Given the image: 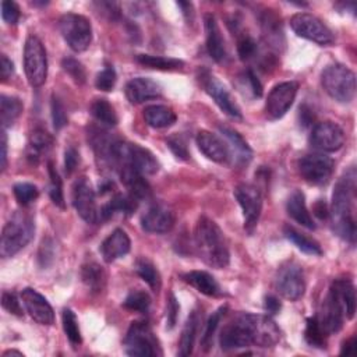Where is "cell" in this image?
<instances>
[{"label": "cell", "mask_w": 357, "mask_h": 357, "mask_svg": "<svg viewBox=\"0 0 357 357\" xmlns=\"http://www.w3.org/2000/svg\"><path fill=\"white\" fill-rule=\"evenodd\" d=\"M124 93H126L127 99L130 100V103L138 105V103H144L151 99L160 98L162 86L152 78L137 77V78L130 79L126 84Z\"/></svg>", "instance_id": "44dd1931"}, {"label": "cell", "mask_w": 357, "mask_h": 357, "mask_svg": "<svg viewBox=\"0 0 357 357\" xmlns=\"http://www.w3.org/2000/svg\"><path fill=\"white\" fill-rule=\"evenodd\" d=\"M245 79H247V82H248V85H250V89H251L252 95H254L255 98L262 96V85H261L259 79L257 78V75H255L251 70H248V71H247V74H245Z\"/></svg>", "instance_id": "680465c9"}, {"label": "cell", "mask_w": 357, "mask_h": 357, "mask_svg": "<svg viewBox=\"0 0 357 357\" xmlns=\"http://www.w3.org/2000/svg\"><path fill=\"white\" fill-rule=\"evenodd\" d=\"M1 305H3V308L6 311H8L13 315L22 317V314H24L21 303H20L17 294L13 293V291H3V294H1Z\"/></svg>", "instance_id": "db71d44e"}, {"label": "cell", "mask_w": 357, "mask_h": 357, "mask_svg": "<svg viewBox=\"0 0 357 357\" xmlns=\"http://www.w3.org/2000/svg\"><path fill=\"white\" fill-rule=\"evenodd\" d=\"M123 305L130 311L145 314L151 307V297L146 291L137 289L127 294L126 300L123 301Z\"/></svg>", "instance_id": "7bdbcfd3"}, {"label": "cell", "mask_w": 357, "mask_h": 357, "mask_svg": "<svg viewBox=\"0 0 357 357\" xmlns=\"http://www.w3.org/2000/svg\"><path fill=\"white\" fill-rule=\"evenodd\" d=\"M234 197L243 211L244 229L248 234H252L261 216L262 195L258 187L243 183L234 188Z\"/></svg>", "instance_id": "9c48e42d"}, {"label": "cell", "mask_w": 357, "mask_h": 357, "mask_svg": "<svg viewBox=\"0 0 357 357\" xmlns=\"http://www.w3.org/2000/svg\"><path fill=\"white\" fill-rule=\"evenodd\" d=\"M202 86L225 114L233 119H241L240 107L237 106V103L234 102L230 92L226 89V86L216 77L206 73L202 77Z\"/></svg>", "instance_id": "e0dca14e"}, {"label": "cell", "mask_w": 357, "mask_h": 357, "mask_svg": "<svg viewBox=\"0 0 357 357\" xmlns=\"http://www.w3.org/2000/svg\"><path fill=\"white\" fill-rule=\"evenodd\" d=\"M53 146V137L42 130V128H36L31 132L29 137V144H28V158L31 160H36L40 153L47 152L50 148Z\"/></svg>", "instance_id": "8d00e7d4"}, {"label": "cell", "mask_w": 357, "mask_h": 357, "mask_svg": "<svg viewBox=\"0 0 357 357\" xmlns=\"http://www.w3.org/2000/svg\"><path fill=\"white\" fill-rule=\"evenodd\" d=\"M59 29L68 47L77 53L86 50L92 42L91 21L81 14L67 13L61 15Z\"/></svg>", "instance_id": "5b68a950"}, {"label": "cell", "mask_w": 357, "mask_h": 357, "mask_svg": "<svg viewBox=\"0 0 357 357\" xmlns=\"http://www.w3.org/2000/svg\"><path fill=\"white\" fill-rule=\"evenodd\" d=\"M290 26L297 36L321 46H329L335 42L332 31L318 17L310 13H296L290 18Z\"/></svg>", "instance_id": "52a82bcc"}, {"label": "cell", "mask_w": 357, "mask_h": 357, "mask_svg": "<svg viewBox=\"0 0 357 357\" xmlns=\"http://www.w3.org/2000/svg\"><path fill=\"white\" fill-rule=\"evenodd\" d=\"M135 271L138 273V276L148 283V286L158 293L160 290L162 286V279H160V273L159 271L155 268V265L146 259V258H139L135 264Z\"/></svg>", "instance_id": "f35d334b"}, {"label": "cell", "mask_w": 357, "mask_h": 357, "mask_svg": "<svg viewBox=\"0 0 357 357\" xmlns=\"http://www.w3.org/2000/svg\"><path fill=\"white\" fill-rule=\"evenodd\" d=\"M116 81H117V75H116V71L112 66H106L95 78V86L99 89V91H105V92H109L114 88L116 85Z\"/></svg>", "instance_id": "7dc6e473"}, {"label": "cell", "mask_w": 357, "mask_h": 357, "mask_svg": "<svg viewBox=\"0 0 357 357\" xmlns=\"http://www.w3.org/2000/svg\"><path fill=\"white\" fill-rule=\"evenodd\" d=\"M91 114L103 126L114 127L119 121L114 107L106 99H96L91 105Z\"/></svg>", "instance_id": "74e56055"}, {"label": "cell", "mask_w": 357, "mask_h": 357, "mask_svg": "<svg viewBox=\"0 0 357 357\" xmlns=\"http://www.w3.org/2000/svg\"><path fill=\"white\" fill-rule=\"evenodd\" d=\"M237 53L241 60H248L257 53V43L250 35H241L237 40Z\"/></svg>", "instance_id": "f907efd6"}, {"label": "cell", "mask_w": 357, "mask_h": 357, "mask_svg": "<svg viewBox=\"0 0 357 357\" xmlns=\"http://www.w3.org/2000/svg\"><path fill=\"white\" fill-rule=\"evenodd\" d=\"M35 223L32 218L24 212H17L4 225L0 238V255L3 258L14 257L33 237Z\"/></svg>", "instance_id": "3957f363"}, {"label": "cell", "mask_w": 357, "mask_h": 357, "mask_svg": "<svg viewBox=\"0 0 357 357\" xmlns=\"http://www.w3.org/2000/svg\"><path fill=\"white\" fill-rule=\"evenodd\" d=\"M223 312H225V308L222 307V308H219L218 311H215V312L209 317V319H208V322H206V325H205L202 337H201V347H202L204 351H208V350L212 347L213 335H215V332H216V329H218V326H219V322H220V319H222Z\"/></svg>", "instance_id": "f6af8a7d"}, {"label": "cell", "mask_w": 357, "mask_h": 357, "mask_svg": "<svg viewBox=\"0 0 357 357\" xmlns=\"http://www.w3.org/2000/svg\"><path fill=\"white\" fill-rule=\"evenodd\" d=\"M219 343L222 350H234L241 347H248L252 344V339L247 324L244 322L241 314L230 324H227L219 336Z\"/></svg>", "instance_id": "ac0fdd59"}, {"label": "cell", "mask_w": 357, "mask_h": 357, "mask_svg": "<svg viewBox=\"0 0 357 357\" xmlns=\"http://www.w3.org/2000/svg\"><path fill=\"white\" fill-rule=\"evenodd\" d=\"M250 331L252 344L259 347H272L280 340V329L269 315L241 314Z\"/></svg>", "instance_id": "7c38bea8"}, {"label": "cell", "mask_w": 357, "mask_h": 357, "mask_svg": "<svg viewBox=\"0 0 357 357\" xmlns=\"http://www.w3.org/2000/svg\"><path fill=\"white\" fill-rule=\"evenodd\" d=\"M331 290L335 293L337 301L340 303L344 317L351 319L356 312V290L353 282L346 278H339L333 280Z\"/></svg>", "instance_id": "484cf974"}, {"label": "cell", "mask_w": 357, "mask_h": 357, "mask_svg": "<svg viewBox=\"0 0 357 357\" xmlns=\"http://www.w3.org/2000/svg\"><path fill=\"white\" fill-rule=\"evenodd\" d=\"M1 17L7 24L15 25L20 20V8H18L17 3H14L11 0L1 1Z\"/></svg>", "instance_id": "11a10c76"}, {"label": "cell", "mask_w": 357, "mask_h": 357, "mask_svg": "<svg viewBox=\"0 0 357 357\" xmlns=\"http://www.w3.org/2000/svg\"><path fill=\"white\" fill-rule=\"evenodd\" d=\"M138 201L131 197L130 194H116L112 197V199L102 206L99 211V218L102 219H109L113 216L116 212H121L126 215H130L135 211Z\"/></svg>", "instance_id": "1f68e13d"}, {"label": "cell", "mask_w": 357, "mask_h": 357, "mask_svg": "<svg viewBox=\"0 0 357 357\" xmlns=\"http://www.w3.org/2000/svg\"><path fill=\"white\" fill-rule=\"evenodd\" d=\"M354 346H356V339L354 337H350L349 340H346L342 346V350H340V354H351L354 351Z\"/></svg>", "instance_id": "e7e4bbea"}, {"label": "cell", "mask_w": 357, "mask_h": 357, "mask_svg": "<svg viewBox=\"0 0 357 357\" xmlns=\"http://www.w3.org/2000/svg\"><path fill=\"white\" fill-rule=\"evenodd\" d=\"M52 120H53V127L56 130H61L68 120L63 103L56 96H52Z\"/></svg>", "instance_id": "f5cc1de1"}, {"label": "cell", "mask_w": 357, "mask_h": 357, "mask_svg": "<svg viewBox=\"0 0 357 357\" xmlns=\"http://www.w3.org/2000/svg\"><path fill=\"white\" fill-rule=\"evenodd\" d=\"M141 226L148 233L162 234L174 226V213L162 204H155L146 209L141 218Z\"/></svg>", "instance_id": "d6986e66"}, {"label": "cell", "mask_w": 357, "mask_h": 357, "mask_svg": "<svg viewBox=\"0 0 357 357\" xmlns=\"http://www.w3.org/2000/svg\"><path fill=\"white\" fill-rule=\"evenodd\" d=\"M321 84L325 92L340 103H349L356 95V75L354 73L339 63L329 64L321 74Z\"/></svg>", "instance_id": "277c9868"}, {"label": "cell", "mask_w": 357, "mask_h": 357, "mask_svg": "<svg viewBox=\"0 0 357 357\" xmlns=\"http://www.w3.org/2000/svg\"><path fill=\"white\" fill-rule=\"evenodd\" d=\"M7 166V135L4 128L1 130V170Z\"/></svg>", "instance_id": "6125c7cd"}, {"label": "cell", "mask_w": 357, "mask_h": 357, "mask_svg": "<svg viewBox=\"0 0 357 357\" xmlns=\"http://www.w3.org/2000/svg\"><path fill=\"white\" fill-rule=\"evenodd\" d=\"M194 241L198 257L215 269H223L230 262V254L225 233L216 222L208 216H201L195 225Z\"/></svg>", "instance_id": "7a4b0ae2"}, {"label": "cell", "mask_w": 357, "mask_h": 357, "mask_svg": "<svg viewBox=\"0 0 357 357\" xmlns=\"http://www.w3.org/2000/svg\"><path fill=\"white\" fill-rule=\"evenodd\" d=\"M78 163H79V153H78V151L74 146H68L66 149V153H64L66 172L68 174H71L75 170V167L78 166Z\"/></svg>", "instance_id": "6f0895ef"}, {"label": "cell", "mask_w": 357, "mask_h": 357, "mask_svg": "<svg viewBox=\"0 0 357 357\" xmlns=\"http://www.w3.org/2000/svg\"><path fill=\"white\" fill-rule=\"evenodd\" d=\"M286 211L289 213V216L296 220L297 223H300L301 226L314 230L315 229V223L312 220V216L310 215L307 205H305V197L300 190H294L286 202Z\"/></svg>", "instance_id": "4316f807"}, {"label": "cell", "mask_w": 357, "mask_h": 357, "mask_svg": "<svg viewBox=\"0 0 357 357\" xmlns=\"http://www.w3.org/2000/svg\"><path fill=\"white\" fill-rule=\"evenodd\" d=\"M144 120L152 128H166L176 123L174 110L165 105H149L144 109Z\"/></svg>", "instance_id": "f546056e"}, {"label": "cell", "mask_w": 357, "mask_h": 357, "mask_svg": "<svg viewBox=\"0 0 357 357\" xmlns=\"http://www.w3.org/2000/svg\"><path fill=\"white\" fill-rule=\"evenodd\" d=\"M283 233L287 237V240H290L303 252L310 254V255H322V248H321L319 243L317 240L305 236L304 233H300L293 226H284Z\"/></svg>", "instance_id": "d6a6232c"}, {"label": "cell", "mask_w": 357, "mask_h": 357, "mask_svg": "<svg viewBox=\"0 0 357 357\" xmlns=\"http://www.w3.org/2000/svg\"><path fill=\"white\" fill-rule=\"evenodd\" d=\"M61 319H63L64 333H66L67 339L70 340V343L74 347L79 346L82 343V337H81V332H79V326H78V319H77L75 314L70 308H64L63 314H61Z\"/></svg>", "instance_id": "b9f144b4"}, {"label": "cell", "mask_w": 357, "mask_h": 357, "mask_svg": "<svg viewBox=\"0 0 357 357\" xmlns=\"http://www.w3.org/2000/svg\"><path fill=\"white\" fill-rule=\"evenodd\" d=\"M181 279L205 296L218 297L222 293L216 279L205 271H190L181 275Z\"/></svg>", "instance_id": "f1b7e54d"}, {"label": "cell", "mask_w": 357, "mask_h": 357, "mask_svg": "<svg viewBox=\"0 0 357 357\" xmlns=\"http://www.w3.org/2000/svg\"><path fill=\"white\" fill-rule=\"evenodd\" d=\"M21 298L26 312L35 322L47 326L54 324V311L39 291L32 287H26L21 291Z\"/></svg>", "instance_id": "2e32d148"}, {"label": "cell", "mask_w": 357, "mask_h": 357, "mask_svg": "<svg viewBox=\"0 0 357 357\" xmlns=\"http://www.w3.org/2000/svg\"><path fill=\"white\" fill-rule=\"evenodd\" d=\"M177 315H178V304L173 293L169 294L167 298V305H166V328L173 329L176 322H177Z\"/></svg>", "instance_id": "9f6ffc18"}, {"label": "cell", "mask_w": 357, "mask_h": 357, "mask_svg": "<svg viewBox=\"0 0 357 357\" xmlns=\"http://www.w3.org/2000/svg\"><path fill=\"white\" fill-rule=\"evenodd\" d=\"M219 132L223 137V141L227 145L230 159L237 166L248 165V162L252 158V151L247 141L233 128L227 126H219Z\"/></svg>", "instance_id": "7402d4cb"}, {"label": "cell", "mask_w": 357, "mask_h": 357, "mask_svg": "<svg viewBox=\"0 0 357 357\" xmlns=\"http://www.w3.org/2000/svg\"><path fill=\"white\" fill-rule=\"evenodd\" d=\"M61 66H63V70H64L77 84H84V82H85V78H86L85 68H84V66H82L78 60L71 59V57H66V59H63Z\"/></svg>", "instance_id": "c3c4849f"}, {"label": "cell", "mask_w": 357, "mask_h": 357, "mask_svg": "<svg viewBox=\"0 0 357 357\" xmlns=\"http://www.w3.org/2000/svg\"><path fill=\"white\" fill-rule=\"evenodd\" d=\"M117 172L120 174L123 184L128 190V194L134 197L138 202L146 199L151 195V187L142 174L130 167H121Z\"/></svg>", "instance_id": "83f0119b"}, {"label": "cell", "mask_w": 357, "mask_h": 357, "mask_svg": "<svg viewBox=\"0 0 357 357\" xmlns=\"http://www.w3.org/2000/svg\"><path fill=\"white\" fill-rule=\"evenodd\" d=\"M81 279L92 291H102L106 284V273L105 269L96 262H88L82 265Z\"/></svg>", "instance_id": "836d02e7"}, {"label": "cell", "mask_w": 357, "mask_h": 357, "mask_svg": "<svg viewBox=\"0 0 357 357\" xmlns=\"http://www.w3.org/2000/svg\"><path fill=\"white\" fill-rule=\"evenodd\" d=\"M131 247L128 234L123 229H114L100 244V254L106 262L124 257Z\"/></svg>", "instance_id": "cb8c5ba5"}, {"label": "cell", "mask_w": 357, "mask_h": 357, "mask_svg": "<svg viewBox=\"0 0 357 357\" xmlns=\"http://www.w3.org/2000/svg\"><path fill=\"white\" fill-rule=\"evenodd\" d=\"M199 321L201 319H199L198 311H192L188 315V318H187V321L184 324V328L181 331L180 342H178V351H177V354L180 357H187V356H190L192 353Z\"/></svg>", "instance_id": "4dcf8cb0"}, {"label": "cell", "mask_w": 357, "mask_h": 357, "mask_svg": "<svg viewBox=\"0 0 357 357\" xmlns=\"http://www.w3.org/2000/svg\"><path fill=\"white\" fill-rule=\"evenodd\" d=\"M321 326L324 328L325 333L329 336L331 333H336L342 329L343 326V318H344V312L343 308L340 305V303L337 301L335 293L329 289L319 314L317 315Z\"/></svg>", "instance_id": "ffe728a7"}, {"label": "cell", "mask_w": 357, "mask_h": 357, "mask_svg": "<svg viewBox=\"0 0 357 357\" xmlns=\"http://www.w3.org/2000/svg\"><path fill=\"white\" fill-rule=\"evenodd\" d=\"M335 162L324 153H310L298 160V173L312 185L326 184L333 173Z\"/></svg>", "instance_id": "30bf717a"}, {"label": "cell", "mask_w": 357, "mask_h": 357, "mask_svg": "<svg viewBox=\"0 0 357 357\" xmlns=\"http://www.w3.org/2000/svg\"><path fill=\"white\" fill-rule=\"evenodd\" d=\"M167 146L177 159H181V160L188 159L190 152H188V148H187V142L184 141V138L181 135L169 137L167 138Z\"/></svg>", "instance_id": "816d5d0a"}, {"label": "cell", "mask_w": 357, "mask_h": 357, "mask_svg": "<svg viewBox=\"0 0 357 357\" xmlns=\"http://www.w3.org/2000/svg\"><path fill=\"white\" fill-rule=\"evenodd\" d=\"M54 259V243L52 238H43L38 252V262L40 268H47Z\"/></svg>", "instance_id": "681fc988"}, {"label": "cell", "mask_w": 357, "mask_h": 357, "mask_svg": "<svg viewBox=\"0 0 357 357\" xmlns=\"http://www.w3.org/2000/svg\"><path fill=\"white\" fill-rule=\"evenodd\" d=\"M276 289L282 297L290 301L298 300L305 291L303 268L294 261L282 265L276 275Z\"/></svg>", "instance_id": "8fae6325"}, {"label": "cell", "mask_w": 357, "mask_h": 357, "mask_svg": "<svg viewBox=\"0 0 357 357\" xmlns=\"http://www.w3.org/2000/svg\"><path fill=\"white\" fill-rule=\"evenodd\" d=\"M24 70L31 86L39 88L45 84L47 77V57L42 40L35 35H29L25 40Z\"/></svg>", "instance_id": "8992f818"}, {"label": "cell", "mask_w": 357, "mask_h": 357, "mask_svg": "<svg viewBox=\"0 0 357 357\" xmlns=\"http://www.w3.org/2000/svg\"><path fill=\"white\" fill-rule=\"evenodd\" d=\"M356 170L351 167L344 176L336 183L332 205H331V220L333 230L339 237L350 244L356 241Z\"/></svg>", "instance_id": "6da1fadb"}, {"label": "cell", "mask_w": 357, "mask_h": 357, "mask_svg": "<svg viewBox=\"0 0 357 357\" xmlns=\"http://www.w3.org/2000/svg\"><path fill=\"white\" fill-rule=\"evenodd\" d=\"M71 201L77 213L86 223H96L99 220V211L96 206L95 191L86 177H79L73 184Z\"/></svg>", "instance_id": "5bb4252c"}, {"label": "cell", "mask_w": 357, "mask_h": 357, "mask_svg": "<svg viewBox=\"0 0 357 357\" xmlns=\"http://www.w3.org/2000/svg\"><path fill=\"white\" fill-rule=\"evenodd\" d=\"M326 336L328 335L325 333V331L321 326L317 317H311V318L307 319V325H305V331H304V339L310 346L318 347V349L325 347Z\"/></svg>", "instance_id": "60d3db41"}, {"label": "cell", "mask_w": 357, "mask_h": 357, "mask_svg": "<svg viewBox=\"0 0 357 357\" xmlns=\"http://www.w3.org/2000/svg\"><path fill=\"white\" fill-rule=\"evenodd\" d=\"M124 349L128 356L135 357H152L158 354V340L146 321H135L131 324L124 339Z\"/></svg>", "instance_id": "ba28073f"}, {"label": "cell", "mask_w": 357, "mask_h": 357, "mask_svg": "<svg viewBox=\"0 0 357 357\" xmlns=\"http://www.w3.org/2000/svg\"><path fill=\"white\" fill-rule=\"evenodd\" d=\"M47 172H49V177H50L49 195H50L54 205H57L59 208H64V194H63L61 178H60L59 172L56 170V167L52 162L47 163Z\"/></svg>", "instance_id": "ee69618b"}, {"label": "cell", "mask_w": 357, "mask_h": 357, "mask_svg": "<svg viewBox=\"0 0 357 357\" xmlns=\"http://www.w3.org/2000/svg\"><path fill=\"white\" fill-rule=\"evenodd\" d=\"M14 73V64L13 61L6 56L1 54V79L7 81Z\"/></svg>", "instance_id": "94428289"}, {"label": "cell", "mask_w": 357, "mask_h": 357, "mask_svg": "<svg viewBox=\"0 0 357 357\" xmlns=\"http://www.w3.org/2000/svg\"><path fill=\"white\" fill-rule=\"evenodd\" d=\"M314 211H315V213H317L321 219H324V218H326V216L329 215V212H328V209H326V204H325V201H322V199H318V202H317L315 206H314Z\"/></svg>", "instance_id": "be15d7a7"}, {"label": "cell", "mask_w": 357, "mask_h": 357, "mask_svg": "<svg viewBox=\"0 0 357 357\" xmlns=\"http://www.w3.org/2000/svg\"><path fill=\"white\" fill-rule=\"evenodd\" d=\"M24 106L18 98L1 95L0 98V120L3 128H7L14 124V121L20 117Z\"/></svg>", "instance_id": "d590c367"}, {"label": "cell", "mask_w": 357, "mask_h": 357, "mask_svg": "<svg viewBox=\"0 0 357 357\" xmlns=\"http://www.w3.org/2000/svg\"><path fill=\"white\" fill-rule=\"evenodd\" d=\"M135 60H137V63H139L144 67L160 70V71H172V70H177L184 66L183 60H178L174 57L153 56V54H137Z\"/></svg>", "instance_id": "e575fe53"}, {"label": "cell", "mask_w": 357, "mask_h": 357, "mask_svg": "<svg viewBox=\"0 0 357 357\" xmlns=\"http://www.w3.org/2000/svg\"><path fill=\"white\" fill-rule=\"evenodd\" d=\"M13 192H14V197L18 201V204L22 205V206L29 205L39 195V191H38L36 185H33L31 183H17L13 187Z\"/></svg>", "instance_id": "bcb514c9"}, {"label": "cell", "mask_w": 357, "mask_h": 357, "mask_svg": "<svg viewBox=\"0 0 357 357\" xmlns=\"http://www.w3.org/2000/svg\"><path fill=\"white\" fill-rule=\"evenodd\" d=\"M310 144L322 152L339 151L344 144V132L333 121H321L315 124L310 134Z\"/></svg>", "instance_id": "9a60e30c"}, {"label": "cell", "mask_w": 357, "mask_h": 357, "mask_svg": "<svg viewBox=\"0 0 357 357\" xmlns=\"http://www.w3.org/2000/svg\"><path fill=\"white\" fill-rule=\"evenodd\" d=\"M8 356H24L21 351H17V350H7L3 353V357H8Z\"/></svg>", "instance_id": "03108f58"}, {"label": "cell", "mask_w": 357, "mask_h": 357, "mask_svg": "<svg viewBox=\"0 0 357 357\" xmlns=\"http://www.w3.org/2000/svg\"><path fill=\"white\" fill-rule=\"evenodd\" d=\"M264 308L268 314H278L282 308V304L275 296H266L264 300Z\"/></svg>", "instance_id": "91938a15"}, {"label": "cell", "mask_w": 357, "mask_h": 357, "mask_svg": "<svg viewBox=\"0 0 357 357\" xmlns=\"http://www.w3.org/2000/svg\"><path fill=\"white\" fill-rule=\"evenodd\" d=\"M197 146L198 149L211 160L216 162V163H227L230 160V155H229V149L226 142L219 138L216 134H212L211 131L202 130L197 134L195 138Z\"/></svg>", "instance_id": "603a6c76"}, {"label": "cell", "mask_w": 357, "mask_h": 357, "mask_svg": "<svg viewBox=\"0 0 357 357\" xmlns=\"http://www.w3.org/2000/svg\"><path fill=\"white\" fill-rule=\"evenodd\" d=\"M298 91L296 81H286L275 85L265 102V116L269 120L282 119L291 107Z\"/></svg>", "instance_id": "4fadbf2b"}, {"label": "cell", "mask_w": 357, "mask_h": 357, "mask_svg": "<svg viewBox=\"0 0 357 357\" xmlns=\"http://www.w3.org/2000/svg\"><path fill=\"white\" fill-rule=\"evenodd\" d=\"M261 25H262L264 35L268 38V42L273 45L282 43V39H283L282 25L279 18L271 10H266V13H264L261 18Z\"/></svg>", "instance_id": "ab89813d"}, {"label": "cell", "mask_w": 357, "mask_h": 357, "mask_svg": "<svg viewBox=\"0 0 357 357\" xmlns=\"http://www.w3.org/2000/svg\"><path fill=\"white\" fill-rule=\"evenodd\" d=\"M204 22H205L206 50L215 61L220 63L226 57V47H225V39L222 36L218 21L213 14H205Z\"/></svg>", "instance_id": "d4e9b609"}]
</instances>
